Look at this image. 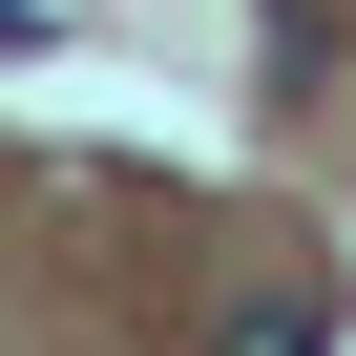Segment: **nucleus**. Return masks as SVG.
<instances>
[{
	"label": "nucleus",
	"mask_w": 356,
	"mask_h": 356,
	"mask_svg": "<svg viewBox=\"0 0 356 356\" xmlns=\"http://www.w3.org/2000/svg\"><path fill=\"white\" fill-rule=\"evenodd\" d=\"M210 356H335V273H314V252H273V273L231 293V335H210Z\"/></svg>",
	"instance_id": "1"
},
{
	"label": "nucleus",
	"mask_w": 356,
	"mask_h": 356,
	"mask_svg": "<svg viewBox=\"0 0 356 356\" xmlns=\"http://www.w3.org/2000/svg\"><path fill=\"white\" fill-rule=\"evenodd\" d=\"M42 22H63V0H0V42H42Z\"/></svg>",
	"instance_id": "2"
}]
</instances>
